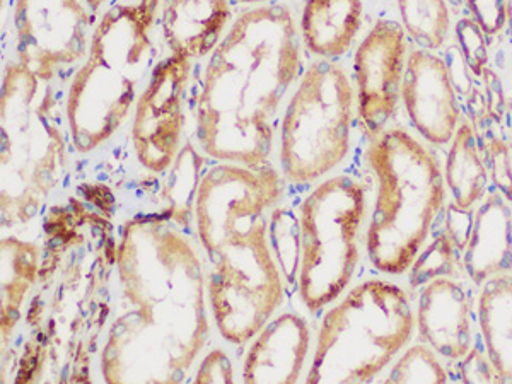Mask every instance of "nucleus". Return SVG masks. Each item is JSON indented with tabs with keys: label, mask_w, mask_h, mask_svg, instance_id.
<instances>
[{
	"label": "nucleus",
	"mask_w": 512,
	"mask_h": 384,
	"mask_svg": "<svg viewBox=\"0 0 512 384\" xmlns=\"http://www.w3.org/2000/svg\"><path fill=\"white\" fill-rule=\"evenodd\" d=\"M120 304L99 352L110 384L181 383L210 335L207 270L171 216L142 214L118 233Z\"/></svg>",
	"instance_id": "obj_1"
},
{
	"label": "nucleus",
	"mask_w": 512,
	"mask_h": 384,
	"mask_svg": "<svg viewBox=\"0 0 512 384\" xmlns=\"http://www.w3.org/2000/svg\"><path fill=\"white\" fill-rule=\"evenodd\" d=\"M110 217L79 198L43 216V260L24 311L16 383H88L113 318L118 236Z\"/></svg>",
	"instance_id": "obj_2"
},
{
	"label": "nucleus",
	"mask_w": 512,
	"mask_h": 384,
	"mask_svg": "<svg viewBox=\"0 0 512 384\" xmlns=\"http://www.w3.org/2000/svg\"><path fill=\"white\" fill-rule=\"evenodd\" d=\"M282 197L284 180L268 164H214L198 181L192 209L210 265V311L229 344H248L284 303L267 217Z\"/></svg>",
	"instance_id": "obj_3"
},
{
	"label": "nucleus",
	"mask_w": 512,
	"mask_h": 384,
	"mask_svg": "<svg viewBox=\"0 0 512 384\" xmlns=\"http://www.w3.org/2000/svg\"><path fill=\"white\" fill-rule=\"evenodd\" d=\"M301 72V41L291 9L239 14L214 48L192 99L200 149L219 163L265 166L279 108Z\"/></svg>",
	"instance_id": "obj_4"
},
{
	"label": "nucleus",
	"mask_w": 512,
	"mask_h": 384,
	"mask_svg": "<svg viewBox=\"0 0 512 384\" xmlns=\"http://www.w3.org/2000/svg\"><path fill=\"white\" fill-rule=\"evenodd\" d=\"M159 4L132 0L111 6L89 41L88 57L70 81L65 117L70 144L89 154L117 134L137 105L152 67V26Z\"/></svg>",
	"instance_id": "obj_5"
},
{
	"label": "nucleus",
	"mask_w": 512,
	"mask_h": 384,
	"mask_svg": "<svg viewBox=\"0 0 512 384\" xmlns=\"http://www.w3.org/2000/svg\"><path fill=\"white\" fill-rule=\"evenodd\" d=\"M69 164V144L52 84L19 62L7 64L0 88L2 227L40 216Z\"/></svg>",
	"instance_id": "obj_6"
},
{
	"label": "nucleus",
	"mask_w": 512,
	"mask_h": 384,
	"mask_svg": "<svg viewBox=\"0 0 512 384\" xmlns=\"http://www.w3.org/2000/svg\"><path fill=\"white\" fill-rule=\"evenodd\" d=\"M367 163L378 180L367 255L379 272L403 274L443 210V171L436 156L403 128L379 134L367 151Z\"/></svg>",
	"instance_id": "obj_7"
},
{
	"label": "nucleus",
	"mask_w": 512,
	"mask_h": 384,
	"mask_svg": "<svg viewBox=\"0 0 512 384\" xmlns=\"http://www.w3.org/2000/svg\"><path fill=\"white\" fill-rule=\"evenodd\" d=\"M414 323V311L402 287L386 280L362 282L323 316L304 381H373L407 345Z\"/></svg>",
	"instance_id": "obj_8"
},
{
	"label": "nucleus",
	"mask_w": 512,
	"mask_h": 384,
	"mask_svg": "<svg viewBox=\"0 0 512 384\" xmlns=\"http://www.w3.org/2000/svg\"><path fill=\"white\" fill-rule=\"evenodd\" d=\"M366 212V188L345 175L321 181L301 202L297 291L309 313L337 301L354 279Z\"/></svg>",
	"instance_id": "obj_9"
},
{
	"label": "nucleus",
	"mask_w": 512,
	"mask_h": 384,
	"mask_svg": "<svg viewBox=\"0 0 512 384\" xmlns=\"http://www.w3.org/2000/svg\"><path fill=\"white\" fill-rule=\"evenodd\" d=\"M354 101V86L340 65L330 60L309 65L280 123L279 161L286 180L313 183L347 158Z\"/></svg>",
	"instance_id": "obj_10"
},
{
	"label": "nucleus",
	"mask_w": 512,
	"mask_h": 384,
	"mask_svg": "<svg viewBox=\"0 0 512 384\" xmlns=\"http://www.w3.org/2000/svg\"><path fill=\"white\" fill-rule=\"evenodd\" d=\"M94 11L86 0H16L18 62L41 81L86 60Z\"/></svg>",
	"instance_id": "obj_11"
},
{
	"label": "nucleus",
	"mask_w": 512,
	"mask_h": 384,
	"mask_svg": "<svg viewBox=\"0 0 512 384\" xmlns=\"http://www.w3.org/2000/svg\"><path fill=\"white\" fill-rule=\"evenodd\" d=\"M190 74L192 59L171 53L154 67L137 99L132 144L139 163L151 173L168 171L180 154Z\"/></svg>",
	"instance_id": "obj_12"
},
{
	"label": "nucleus",
	"mask_w": 512,
	"mask_h": 384,
	"mask_svg": "<svg viewBox=\"0 0 512 384\" xmlns=\"http://www.w3.org/2000/svg\"><path fill=\"white\" fill-rule=\"evenodd\" d=\"M405 31L390 19H381L362 40L354 55L357 110L367 134H383L395 115L405 76Z\"/></svg>",
	"instance_id": "obj_13"
},
{
	"label": "nucleus",
	"mask_w": 512,
	"mask_h": 384,
	"mask_svg": "<svg viewBox=\"0 0 512 384\" xmlns=\"http://www.w3.org/2000/svg\"><path fill=\"white\" fill-rule=\"evenodd\" d=\"M402 98L410 122L422 137L436 146L453 140L461 111L446 60L427 50L410 53Z\"/></svg>",
	"instance_id": "obj_14"
},
{
	"label": "nucleus",
	"mask_w": 512,
	"mask_h": 384,
	"mask_svg": "<svg viewBox=\"0 0 512 384\" xmlns=\"http://www.w3.org/2000/svg\"><path fill=\"white\" fill-rule=\"evenodd\" d=\"M250 342L243 361V383H299L311 349L306 318L282 313L268 321Z\"/></svg>",
	"instance_id": "obj_15"
},
{
	"label": "nucleus",
	"mask_w": 512,
	"mask_h": 384,
	"mask_svg": "<svg viewBox=\"0 0 512 384\" xmlns=\"http://www.w3.org/2000/svg\"><path fill=\"white\" fill-rule=\"evenodd\" d=\"M472 301L465 287L437 277L420 292L417 325L425 344L448 359H463L473 344Z\"/></svg>",
	"instance_id": "obj_16"
},
{
	"label": "nucleus",
	"mask_w": 512,
	"mask_h": 384,
	"mask_svg": "<svg viewBox=\"0 0 512 384\" xmlns=\"http://www.w3.org/2000/svg\"><path fill=\"white\" fill-rule=\"evenodd\" d=\"M231 19L229 0H163L161 30L171 53L204 59L221 43Z\"/></svg>",
	"instance_id": "obj_17"
},
{
	"label": "nucleus",
	"mask_w": 512,
	"mask_h": 384,
	"mask_svg": "<svg viewBox=\"0 0 512 384\" xmlns=\"http://www.w3.org/2000/svg\"><path fill=\"white\" fill-rule=\"evenodd\" d=\"M463 265L477 286L512 270L511 202L499 190L489 193L475 214Z\"/></svg>",
	"instance_id": "obj_18"
},
{
	"label": "nucleus",
	"mask_w": 512,
	"mask_h": 384,
	"mask_svg": "<svg viewBox=\"0 0 512 384\" xmlns=\"http://www.w3.org/2000/svg\"><path fill=\"white\" fill-rule=\"evenodd\" d=\"M43 260V245L4 236L0 243V337L2 349L11 344L35 291Z\"/></svg>",
	"instance_id": "obj_19"
},
{
	"label": "nucleus",
	"mask_w": 512,
	"mask_h": 384,
	"mask_svg": "<svg viewBox=\"0 0 512 384\" xmlns=\"http://www.w3.org/2000/svg\"><path fill=\"white\" fill-rule=\"evenodd\" d=\"M362 0H306L301 36L309 52L323 59H338L361 30Z\"/></svg>",
	"instance_id": "obj_20"
},
{
	"label": "nucleus",
	"mask_w": 512,
	"mask_h": 384,
	"mask_svg": "<svg viewBox=\"0 0 512 384\" xmlns=\"http://www.w3.org/2000/svg\"><path fill=\"white\" fill-rule=\"evenodd\" d=\"M483 347L501 383H512V270L483 284L478 297Z\"/></svg>",
	"instance_id": "obj_21"
},
{
	"label": "nucleus",
	"mask_w": 512,
	"mask_h": 384,
	"mask_svg": "<svg viewBox=\"0 0 512 384\" xmlns=\"http://www.w3.org/2000/svg\"><path fill=\"white\" fill-rule=\"evenodd\" d=\"M489 169L483 161L472 123H461L449 147L446 159V183L454 204L470 209L485 195Z\"/></svg>",
	"instance_id": "obj_22"
},
{
	"label": "nucleus",
	"mask_w": 512,
	"mask_h": 384,
	"mask_svg": "<svg viewBox=\"0 0 512 384\" xmlns=\"http://www.w3.org/2000/svg\"><path fill=\"white\" fill-rule=\"evenodd\" d=\"M472 99L468 103L472 117L473 132L477 137L478 147L482 152L483 161L489 169V176L494 181L495 188L512 204V154L507 144L502 128L495 125L494 120L487 115L483 98L473 89Z\"/></svg>",
	"instance_id": "obj_23"
},
{
	"label": "nucleus",
	"mask_w": 512,
	"mask_h": 384,
	"mask_svg": "<svg viewBox=\"0 0 512 384\" xmlns=\"http://www.w3.org/2000/svg\"><path fill=\"white\" fill-rule=\"evenodd\" d=\"M398 9L403 30L422 50L443 47L451 23L446 0H398Z\"/></svg>",
	"instance_id": "obj_24"
},
{
	"label": "nucleus",
	"mask_w": 512,
	"mask_h": 384,
	"mask_svg": "<svg viewBox=\"0 0 512 384\" xmlns=\"http://www.w3.org/2000/svg\"><path fill=\"white\" fill-rule=\"evenodd\" d=\"M390 383H446L448 374L431 345L410 347L396 361L388 376Z\"/></svg>",
	"instance_id": "obj_25"
},
{
	"label": "nucleus",
	"mask_w": 512,
	"mask_h": 384,
	"mask_svg": "<svg viewBox=\"0 0 512 384\" xmlns=\"http://www.w3.org/2000/svg\"><path fill=\"white\" fill-rule=\"evenodd\" d=\"M456 253L458 250L454 248L448 234H439L412 263V274H410L412 289L425 286L427 282L437 277L453 275Z\"/></svg>",
	"instance_id": "obj_26"
},
{
	"label": "nucleus",
	"mask_w": 512,
	"mask_h": 384,
	"mask_svg": "<svg viewBox=\"0 0 512 384\" xmlns=\"http://www.w3.org/2000/svg\"><path fill=\"white\" fill-rule=\"evenodd\" d=\"M456 40L468 70L473 76L482 77L489 64V45L482 28L473 19H461L456 24Z\"/></svg>",
	"instance_id": "obj_27"
},
{
	"label": "nucleus",
	"mask_w": 512,
	"mask_h": 384,
	"mask_svg": "<svg viewBox=\"0 0 512 384\" xmlns=\"http://www.w3.org/2000/svg\"><path fill=\"white\" fill-rule=\"evenodd\" d=\"M473 21L485 35H497L507 24L506 0H466Z\"/></svg>",
	"instance_id": "obj_28"
},
{
	"label": "nucleus",
	"mask_w": 512,
	"mask_h": 384,
	"mask_svg": "<svg viewBox=\"0 0 512 384\" xmlns=\"http://www.w3.org/2000/svg\"><path fill=\"white\" fill-rule=\"evenodd\" d=\"M193 383H234L233 362L222 350H212L198 366Z\"/></svg>",
	"instance_id": "obj_29"
},
{
	"label": "nucleus",
	"mask_w": 512,
	"mask_h": 384,
	"mask_svg": "<svg viewBox=\"0 0 512 384\" xmlns=\"http://www.w3.org/2000/svg\"><path fill=\"white\" fill-rule=\"evenodd\" d=\"M482 81L483 88H485L483 103H485L487 115L494 120L495 125L504 128V125H506L507 103L501 77L497 76L494 70L487 67L483 70Z\"/></svg>",
	"instance_id": "obj_30"
},
{
	"label": "nucleus",
	"mask_w": 512,
	"mask_h": 384,
	"mask_svg": "<svg viewBox=\"0 0 512 384\" xmlns=\"http://www.w3.org/2000/svg\"><path fill=\"white\" fill-rule=\"evenodd\" d=\"M473 219H475V216L472 212H468V209H463V207H458L454 202L446 209L444 233L448 234L449 239L453 241L456 250L465 251L470 236H472Z\"/></svg>",
	"instance_id": "obj_31"
},
{
	"label": "nucleus",
	"mask_w": 512,
	"mask_h": 384,
	"mask_svg": "<svg viewBox=\"0 0 512 384\" xmlns=\"http://www.w3.org/2000/svg\"><path fill=\"white\" fill-rule=\"evenodd\" d=\"M461 379L465 383H494L499 381L489 355L482 349H472L461 362Z\"/></svg>",
	"instance_id": "obj_32"
},
{
	"label": "nucleus",
	"mask_w": 512,
	"mask_h": 384,
	"mask_svg": "<svg viewBox=\"0 0 512 384\" xmlns=\"http://www.w3.org/2000/svg\"><path fill=\"white\" fill-rule=\"evenodd\" d=\"M446 64H448L449 76L453 81L456 93L463 94V96H470L473 91L472 81H470V70L466 67L465 59L461 55L460 50L456 47L448 48L446 53Z\"/></svg>",
	"instance_id": "obj_33"
},
{
	"label": "nucleus",
	"mask_w": 512,
	"mask_h": 384,
	"mask_svg": "<svg viewBox=\"0 0 512 384\" xmlns=\"http://www.w3.org/2000/svg\"><path fill=\"white\" fill-rule=\"evenodd\" d=\"M88 2V6L93 9L94 12H98L101 7L105 6V4H108L110 0H86Z\"/></svg>",
	"instance_id": "obj_34"
},
{
	"label": "nucleus",
	"mask_w": 512,
	"mask_h": 384,
	"mask_svg": "<svg viewBox=\"0 0 512 384\" xmlns=\"http://www.w3.org/2000/svg\"><path fill=\"white\" fill-rule=\"evenodd\" d=\"M507 4V24H509V30L512 35V0H506Z\"/></svg>",
	"instance_id": "obj_35"
},
{
	"label": "nucleus",
	"mask_w": 512,
	"mask_h": 384,
	"mask_svg": "<svg viewBox=\"0 0 512 384\" xmlns=\"http://www.w3.org/2000/svg\"><path fill=\"white\" fill-rule=\"evenodd\" d=\"M241 4H260V2H267V0H238Z\"/></svg>",
	"instance_id": "obj_36"
},
{
	"label": "nucleus",
	"mask_w": 512,
	"mask_h": 384,
	"mask_svg": "<svg viewBox=\"0 0 512 384\" xmlns=\"http://www.w3.org/2000/svg\"><path fill=\"white\" fill-rule=\"evenodd\" d=\"M511 128H512V123H511Z\"/></svg>",
	"instance_id": "obj_37"
}]
</instances>
